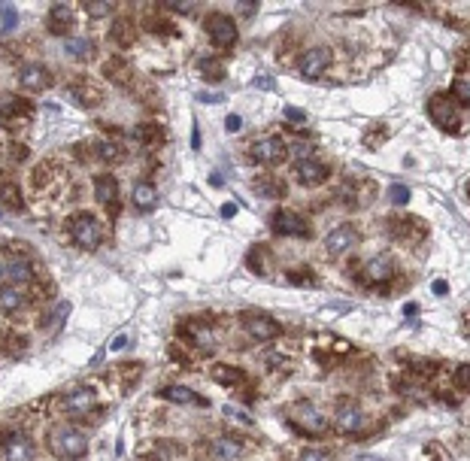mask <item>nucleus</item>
Masks as SVG:
<instances>
[{"label":"nucleus","instance_id":"nucleus-1","mask_svg":"<svg viewBox=\"0 0 470 461\" xmlns=\"http://www.w3.org/2000/svg\"><path fill=\"white\" fill-rule=\"evenodd\" d=\"M49 449L64 461H76L88 455V437L73 425H55L49 431Z\"/></svg>","mask_w":470,"mask_h":461},{"label":"nucleus","instance_id":"nucleus-2","mask_svg":"<svg viewBox=\"0 0 470 461\" xmlns=\"http://www.w3.org/2000/svg\"><path fill=\"white\" fill-rule=\"evenodd\" d=\"M289 422L298 428L301 434H325L328 431V419L315 404L310 401H301V404H291L289 407Z\"/></svg>","mask_w":470,"mask_h":461},{"label":"nucleus","instance_id":"nucleus-3","mask_svg":"<svg viewBox=\"0 0 470 461\" xmlns=\"http://www.w3.org/2000/svg\"><path fill=\"white\" fill-rule=\"evenodd\" d=\"M428 109H431V119L443 131H449V134L462 131V112H458V104L449 95H434L431 104H428Z\"/></svg>","mask_w":470,"mask_h":461},{"label":"nucleus","instance_id":"nucleus-4","mask_svg":"<svg viewBox=\"0 0 470 461\" xmlns=\"http://www.w3.org/2000/svg\"><path fill=\"white\" fill-rule=\"evenodd\" d=\"M203 28H207L212 46H219V49H231L234 43H237V37H240V30H237V25H234V18L224 16V13L207 16V25H203Z\"/></svg>","mask_w":470,"mask_h":461},{"label":"nucleus","instance_id":"nucleus-5","mask_svg":"<svg viewBox=\"0 0 470 461\" xmlns=\"http://www.w3.org/2000/svg\"><path fill=\"white\" fill-rule=\"evenodd\" d=\"M70 234H73V243L83 246V249H97L100 243H104V231H100V222L95 216H76L73 224H70Z\"/></svg>","mask_w":470,"mask_h":461},{"label":"nucleus","instance_id":"nucleus-6","mask_svg":"<svg viewBox=\"0 0 470 461\" xmlns=\"http://www.w3.org/2000/svg\"><path fill=\"white\" fill-rule=\"evenodd\" d=\"M289 155V146L279 137H258L252 143V158L261 164V167H277Z\"/></svg>","mask_w":470,"mask_h":461},{"label":"nucleus","instance_id":"nucleus-7","mask_svg":"<svg viewBox=\"0 0 470 461\" xmlns=\"http://www.w3.org/2000/svg\"><path fill=\"white\" fill-rule=\"evenodd\" d=\"M243 328H246V334L252 337V340H261V343L277 340V337L282 334V325L267 313H249L246 319H243Z\"/></svg>","mask_w":470,"mask_h":461},{"label":"nucleus","instance_id":"nucleus-8","mask_svg":"<svg viewBox=\"0 0 470 461\" xmlns=\"http://www.w3.org/2000/svg\"><path fill=\"white\" fill-rule=\"evenodd\" d=\"M270 228H273V234H279V237H310V224H306V219H301L298 212H291V210L273 212Z\"/></svg>","mask_w":470,"mask_h":461},{"label":"nucleus","instance_id":"nucleus-9","mask_svg":"<svg viewBox=\"0 0 470 461\" xmlns=\"http://www.w3.org/2000/svg\"><path fill=\"white\" fill-rule=\"evenodd\" d=\"M331 49L328 46H313V49H306V52L301 55L298 61V70H301V76L306 79H315V76H322L325 70L331 67Z\"/></svg>","mask_w":470,"mask_h":461},{"label":"nucleus","instance_id":"nucleus-10","mask_svg":"<svg viewBox=\"0 0 470 461\" xmlns=\"http://www.w3.org/2000/svg\"><path fill=\"white\" fill-rule=\"evenodd\" d=\"M0 449H4L6 461H34V440L25 431H9L0 440Z\"/></svg>","mask_w":470,"mask_h":461},{"label":"nucleus","instance_id":"nucleus-11","mask_svg":"<svg viewBox=\"0 0 470 461\" xmlns=\"http://www.w3.org/2000/svg\"><path fill=\"white\" fill-rule=\"evenodd\" d=\"M337 428H340L343 434H358L364 431V422H367V416H364V409L355 404V401H340L337 404Z\"/></svg>","mask_w":470,"mask_h":461},{"label":"nucleus","instance_id":"nucleus-12","mask_svg":"<svg viewBox=\"0 0 470 461\" xmlns=\"http://www.w3.org/2000/svg\"><path fill=\"white\" fill-rule=\"evenodd\" d=\"M355 243H358V228L355 224H340V228H334L325 237V249L337 258V255H346L349 249H355Z\"/></svg>","mask_w":470,"mask_h":461},{"label":"nucleus","instance_id":"nucleus-13","mask_svg":"<svg viewBox=\"0 0 470 461\" xmlns=\"http://www.w3.org/2000/svg\"><path fill=\"white\" fill-rule=\"evenodd\" d=\"M294 176H298L301 186L306 188H315V186H322L325 179L331 176V167L325 161H315V158H303L298 161V170H294Z\"/></svg>","mask_w":470,"mask_h":461},{"label":"nucleus","instance_id":"nucleus-14","mask_svg":"<svg viewBox=\"0 0 470 461\" xmlns=\"http://www.w3.org/2000/svg\"><path fill=\"white\" fill-rule=\"evenodd\" d=\"M394 276V258L392 255H373L364 264V282L367 285H385Z\"/></svg>","mask_w":470,"mask_h":461},{"label":"nucleus","instance_id":"nucleus-15","mask_svg":"<svg viewBox=\"0 0 470 461\" xmlns=\"http://www.w3.org/2000/svg\"><path fill=\"white\" fill-rule=\"evenodd\" d=\"M76 25V13H73V6H67V4H55L52 9H49V16H46V28H49V34H58V37H64L70 34Z\"/></svg>","mask_w":470,"mask_h":461},{"label":"nucleus","instance_id":"nucleus-16","mask_svg":"<svg viewBox=\"0 0 470 461\" xmlns=\"http://www.w3.org/2000/svg\"><path fill=\"white\" fill-rule=\"evenodd\" d=\"M95 407H97L95 388H73V392L64 397V413H70V416H88Z\"/></svg>","mask_w":470,"mask_h":461},{"label":"nucleus","instance_id":"nucleus-17","mask_svg":"<svg viewBox=\"0 0 470 461\" xmlns=\"http://www.w3.org/2000/svg\"><path fill=\"white\" fill-rule=\"evenodd\" d=\"M95 198H97V203H104V207L109 210V216H116L119 212V182H116V176H109V173L97 176L95 179Z\"/></svg>","mask_w":470,"mask_h":461},{"label":"nucleus","instance_id":"nucleus-18","mask_svg":"<svg viewBox=\"0 0 470 461\" xmlns=\"http://www.w3.org/2000/svg\"><path fill=\"white\" fill-rule=\"evenodd\" d=\"M49 82H52V76H49V70L43 64H25L22 73H18V85L25 91H43L49 88Z\"/></svg>","mask_w":470,"mask_h":461},{"label":"nucleus","instance_id":"nucleus-19","mask_svg":"<svg viewBox=\"0 0 470 461\" xmlns=\"http://www.w3.org/2000/svg\"><path fill=\"white\" fill-rule=\"evenodd\" d=\"M210 453H212V461H237L243 455V446L231 437H216L210 443Z\"/></svg>","mask_w":470,"mask_h":461},{"label":"nucleus","instance_id":"nucleus-20","mask_svg":"<svg viewBox=\"0 0 470 461\" xmlns=\"http://www.w3.org/2000/svg\"><path fill=\"white\" fill-rule=\"evenodd\" d=\"M25 306V292L18 289V285H4V289H0V310L4 313H18Z\"/></svg>","mask_w":470,"mask_h":461},{"label":"nucleus","instance_id":"nucleus-21","mask_svg":"<svg viewBox=\"0 0 470 461\" xmlns=\"http://www.w3.org/2000/svg\"><path fill=\"white\" fill-rule=\"evenodd\" d=\"M131 198H134V207L137 210H155V203H158V191H155V186H149V182H137L134 186V194H131Z\"/></svg>","mask_w":470,"mask_h":461},{"label":"nucleus","instance_id":"nucleus-22","mask_svg":"<svg viewBox=\"0 0 470 461\" xmlns=\"http://www.w3.org/2000/svg\"><path fill=\"white\" fill-rule=\"evenodd\" d=\"M210 376H212V380H216L219 385H231V388L243 383V371H237V367H231V364H216V367L210 371Z\"/></svg>","mask_w":470,"mask_h":461},{"label":"nucleus","instance_id":"nucleus-23","mask_svg":"<svg viewBox=\"0 0 470 461\" xmlns=\"http://www.w3.org/2000/svg\"><path fill=\"white\" fill-rule=\"evenodd\" d=\"M255 191H258L261 198H282L285 182L277 179V176H258V179H255Z\"/></svg>","mask_w":470,"mask_h":461},{"label":"nucleus","instance_id":"nucleus-24","mask_svg":"<svg viewBox=\"0 0 470 461\" xmlns=\"http://www.w3.org/2000/svg\"><path fill=\"white\" fill-rule=\"evenodd\" d=\"M67 55L70 58H91V49H95V43H91L88 37H73V40H67Z\"/></svg>","mask_w":470,"mask_h":461},{"label":"nucleus","instance_id":"nucleus-25","mask_svg":"<svg viewBox=\"0 0 470 461\" xmlns=\"http://www.w3.org/2000/svg\"><path fill=\"white\" fill-rule=\"evenodd\" d=\"M161 397H167L170 404H191V401H198L194 392H191V388H186V385H167L164 392H161Z\"/></svg>","mask_w":470,"mask_h":461},{"label":"nucleus","instance_id":"nucleus-26","mask_svg":"<svg viewBox=\"0 0 470 461\" xmlns=\"http://www.w3.org/2000/svg\"><path fill=\"white\" fill-rule=\"evenodd\" d=\"M198 70L203 73V79H210V82H222L224 79V67L219 64L216 58H200L198 61Z\"/></svg>","mask_w":470,"mask_h":461},{"label":"nucleus","instance_id":"nucleus-27","mask_svg":"<svg viewBox=\"0 0 470 461\" xmlns=\"http://www.w3.org/2000/svg\"><path fill=\"white\" fill-rule=\"evenodd\" d=\"M104 73L112 79V82H128V73H131V67L121 61L119 55L116 58H109L107 64H104Z\"/></svg>","mask_w":470,"mask_h":461},{"label":"nucleus","instance_id":"nucleus-28","mask_svg":"<svg viewBox=\"0 0 470 461\" xmlns=\"http://www.w3.org/2000/svg\"><path fill=\"white\" fill-rule=\"evenodd\" d=\"M6 280H13V282H30V268H28L25 261L6 264Z\"/></svg>","mask_w":470,"mask_h":461},{"label":"nucleus","instance_id":"nucleus-29","mask_svg":"<svg viewBox=\"0 0 470 461\" xmlns=\"http://www.w3.org/2000/svg\"><path fill=\"white\" fill-rule=\"evenodd\" d=\"M134 134L140 137V140H146V143H152V146H161V140H164V131H161L158 125H143V128H137Z\"/></svg>","mask_w":470,"mask_h":461},{"label":"nucleus","instance_id":"nucleus-30","mask_svg":"<svg viewBox=\"0 0 470 461\" xmlns=\"http://www.w3.org/2000/svg\"><path fill=\"white\" fill-rule=\"evenodd\" d=\"M0 200H4L9 210H22V207H25L22 198H18V188L13 186V182H6V186L0 188Z\"/></svg>","mask_w":470,"mask_h":461},{"label":"nucleus","instance_id":"nucleus-31","mask_svg":"<svg viewBox=\"0 0 470 461\" xmlns=\"http://www.w3.org/2000/svg\"><path fill=\"white\" fill-rule=\"evenodd\" d=\"M109 37H112V43H131V40H134V28H131V22L125 18V22H116Z\"/></svg>","mask_w":470,"mask_h":461},{"label":"nucleus","instance_id":"nucleus-32","mask_svg":"<svg viewBox=\"0 0 470 461\" xmlns=\"http://www.w3.org/2000/svg\"><path fill=\"white\" fill-rule=\"evenodd\" d=\"M25 112H30V104L28 100H9V104H4L0 107V116H25Z\"/></svg>","mask_w":470,"mask_h":461},{"label":"nucleus","instance_id":"nucleus-33","mask_svg":"<svg viewBox=\"0 0 470 461\" xmlns=\"http://www.w3.org/2000/svg\"><path fill=\"white\" fill-rule=\"evenodd\" d=\"M467 95H470L467 76H458V79L452 82V100H455V104H462V107H467Z\"/></svg>","mask_w":470,"mask_h":461},{"label":"nucleus","instance_id":"nucleus-34","mask_svg":"<svg viewBox=\"0 0 470 461\" xmlns=\"http://www.w3.org/2000/svg\"><path fill=\"white\" fill-rule=\"evenodd\" d=\"M388 200H392V203H397V207H404V203L410 200V188H406V186H401V182H394V186L388 188Z\"/></svg>","mask_w":470,"mask_h":461},{"label":"nucleus","instance_id":"nucleus-35","mask_svg":"<svg viewBox=\"0 0 470 461\" xmlns=\"http://www.w3.org/2000/svg\"><path fill=\"white\" fill-rule=\"evenodd\" d=\"M0 13H4V30H13L16 22H18L16 6H13V4H4V6H0Z\"/></svg>","mask_w":470,"mask_h":461},{"label":"nucleus","instance_id":"nucleus-36","mask_svg":"<svg viewBox=\"0 0 470 461\" xmlns=\"http://www.w3.org/2000/svg\"><path fill=\"white\" fill-rule=\"evenodd\" d=\"M97 155L104 158V161H112V158H119V155H121V149H116L112 143H97Z\"/></svg>","mask_w":470,"mask_h":461},{"label":"nucleus","instance_id":"nucleus-37","mask_svg":"<svg viewBox=\"0 0 470 461\" xmlns=\"http://www.w3.org/2000/svg\"><path fill=\"white\" fill-rule=\"evenodd\" d=\"M85 9H88V16L104 18V16H109V13H112V4H95V0H91V4H88Z\"/></svg>","mask_w":470,"mask_h":461},{"label":"nucleus","instance_id":"nucleus-38","mask_svg":"<svg viewBox=\"0 0 470 461\" xmlns=\"http://www.w3.org/2000/svg\"><path fill=\"white\" fill-rule=\"evenodd\" d=\"M301 461H331V458H328V453H322V449H303Z\"/></svg>","mask_w":470,"mask_h":461},{"label":"nucleus","instance_id":"nucleus-39","mask_svg":"<svg viewBox=\"0 0 470 461\" xmlns=\"http://www.w3.org/2000/svg\"><path fill=\"white\" fill-rule=\"evenodd\" d=\"M285 119L294 121V125H301V121L306 119V112H303V109H298V107H285Z\"/></svg>","mask_w":470,"mask_h":461},{"label":"nucleus","instance_id":"nucleus-40","mask_svg":"<svg viewBox=\"0 0 470 461\" xmlns=\"http://www.w3.org/2000/svg\"><path fill=\"white\" fill-rule=\"evenodd\" d=\"M224 413H228V419H237V422H243V425H252V419L246 413H240L237 407H224Z\"/></svg>","mask_w":470,"mask_h":461},{"label":"nucleus","instance_id":"nucleus-41","mask_svg":"<svg viewBox=\"0 0 470 461\" xmlns=\"http://www.w3.org/2000/svg\"><path fill=\"white\" fill-rule=\"evenodd\" d=\"M224 128H228L231 134H237V131L243 128V119L240 116H228V119H224Z\"/></svg>","mask_w":470,"mask_h":461},{"label":"nucleus","instance_id":"nucleus-42","mask_svg":"<svg viewBox=\"0 0 470 461\" xmlns=\"http://www.w3.org/2000/svg\"><path fill=\"white\" fill-rule=\"evenodd\" d=\"M455 380H458V388H462V392H464V388H467V364H462V367H458Z\"/></svg>","mask_w":470,"mask_h":461},{"label":"nucleus","instance_id":"nucleus-43","mask_svg":"<svg viewBox=\"0 0 470 461\" xmlns=\"http://www.w3.org/2000/svg\"><path fill=\"white\" fill-rule=\"evenodd\" d=\"M198 100H203V104H216V100H222V95H216V91H200Z\"/></svg>","mask_w":470,"mask_h":461},{"label":"nucleus","instance_id":"nucleus-44","mask_svg":"<svg viewBox=\"0 0 470 461\" xmlns=\"http://www.w3.org/2000/svg\"><path fill=\"white\" fill-rule=\"evenodd\" d=\"M125 346H128V337H125V334H119L116 340H112L109 349H112V352H119V349H125Z\"/></svg>","mask_w":470,"mask_h":461},{"label":"nucleus","instance_id":"nucleus-45","mask_svg":"<svg viewBox=\"0 0 470 461\" xmlns=\"http://www.w3.org/2000/svg\"><path fill=\"white\" fill-rule=\"evenodd\" d=\"M291 152H294V155H298L301 161L306 158V152H310V146H306V143H294V146H291Z\"/></svg>","mask_w":470,"mask_h":461},{"label":"nucleus","instance_id":"nucleus-46","mask_svg":"<svg viewBox=\"0 0 470 461\" xmlns=\"http://www.w3.org/2000/svg\"><path fill=\"white\" fill-rule=\"evenodd\" d=\"M170 9H176V13H191V9H198V4H170Z\"/></svg>","mask_w":470,"mask_h":461},{"label":"nucleus","instance_id":"nucleus-47","mask_svg":"<svg viewBox=\"0 0 470 461\" xmlns=\"http://www.w3.org/2000/svg\"><path fill=\"white\" fill-rule=\"evenodd\" d=\"M191 146H194V149H200V128H198V125L191 128Z\"/></svg>","mask_w":470,"mask_h":461},{"label":"nucleus","instance_id":"nucleus-48","mask_svg":"<svg viewBox=\"0 0 470 461\" xmlns=\"http://www.w3.org/2000/svg\"><path fill=\"white\" fill-rule=\"evenodd\" d=\"M255 85H258V88H273V79L270 76H258V79H255Z\"/></svg>","mask_w":470,"mask_h":461},{"label":"nucleus","instance_id":"nucleus-49","mask_svg":"<svg viewBox=\"0 0 470 461\" xmlns=\"http://www.w3.org/2000/svg\"><path fill=\"white\" fill-rule=\"evenodd\" d=\"M234 212H237V207H234V203H224V207H222V216H224V219H231Z\"/></svg>","mask_w":470,"mask_h":461},{"label":"nucleus","instance_id":"nucleus-50","mask_svg":"<svg viewBox=\"0 0 470 461\" xmlns=\"http://www.w3.org/2000/svg\"><path fill=\"white\" fill-rule=\"evenodd\" d=\"M255 9H258V6H255V4H246V6L240 4V16H255Z\"/></svg>","mask_w":470,"mask_h":461},{"label":"nucleus","instance_id":"nucleus-51","mask_svg":"<svg viewBox=\"0 0 470 461\" xmlns=\"http://www.w3.org/2000/svg\"><path fill=\"white\" fill-rule=\"evenodd\" d=\"M434 292H437V294H449V285L440 280V282H434Z\"/></svg>","mask_w":470,"mask_h":461},{"label":"nucleus","instance_id":"nucleus-52","mask_svg":"<svg viewBox=\"0 0 470 461\" xmlns=\"http://www.w3.org/2000/svg\"><path fill=\"white\" fill-rule=\"evenodd\" d=\"M0 280H6V261L0 258Z\"/></svg>","mask_w":470,"mask_h":461}]
</instances>
